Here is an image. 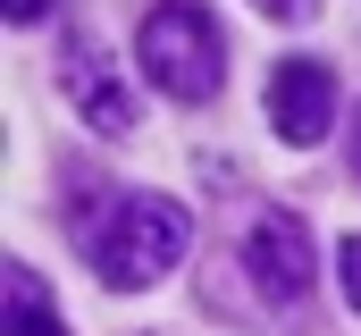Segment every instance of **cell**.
Listing matches in <instances>:
<instances>
[{
    "label": "cell",
    "instance_id": "obj_2",
    "mask_svg": "<svg viewBox=\"0 0 361 336\" xmlns=\"http://www.w3.org/2000/svg\"><path fill=\"white\" fill-rule=\"evenodd\" d=\"M135 51H143V76L160 84L169 101H210V92L227 84V42H219V17H210L202 0H160V8H143Z\"/></svg>",
    "mask_w": 361,
    "mask_h": 336
},
{
    "label": "cell",
    "instance_id": "obj_8",
    "mask_svg": "<svg viewBox=\"0 0 361 336\" xmlns=\"http://www.w3.org/2000/svg\"><path fill=\"white\" fill-rule=\"evenodd\" d=\"M336 260H345V303H353V311H361V236H353V244H345V252H336Z\"/></svg>",
    "mask_w": 361,
    "mask_h": 336
},
{
    "label": "cell",
    "instance_id": "obj_9",
    "mask_svg": "<svg viewBox=\"0 0 361 336\" xmlns=\"http://www.w3.org/2000/svg\"><path fill=\"white\" fill-rule=\"evenodd\" d=\"M0 8H8V25H42L51 17V0H0Z\"/></svg>",
    "mask_w": 361,
    "mask_h": 336
},
{
    "label": "cell",
    "instance_id": "obj_1",
    "mask_svg": "<svg viewBox=\"0 0 361 336\" xmlns=\"http://www.w3.org/2000/svg\"><path fill=\"white\" fill-rule=\"evenodd\" d=\"M185 236H193V219H185L169 193H118V202H101V210L76 219V244L92 252L101 286H118V294L160 286L185 260Z\"/></svg>",
    "mask_w": 361,
    "mask_h": 336
},
{
    "label": "cell",
    "instance_id": "obj_6",
    "mask_svg": "<svg viewBox=\"0 0 361 336\" xmlns=\"http://www.w3.org/2000/svg\"><path fill=\"white\" fill-rule=\"evenodd\" d=\"M8 336H68L51 320V294H42V277L25 260H8Z\"/></svg>",
    "mask_w": 361,
    "mask_h": 336
},
{
    "label": "cell",
    "instance_id": "obj_3",
    "mask_svg": "<svg viewBox=\"0 0 361 336\" xmlns=\"http://www.w3.org/2000/svg\"><path fill=\"white\" fill-rule=\"evenodd\" d=\"M311 227L294 219V210H261L252 219V236H244V277H252V294L277 303V311H294L302 294H311Z\"/></svg>",
    "mask_w": 361,
    "mask_h": 336
},
{
    "label": "cell",
    "instance_id": "obj_10",
    "mask_svg": "<svg viewBox=\"0 0 361 336\" xmlns=\"http://www.w3.org/2000/svg\"><path fill=\"white\" fill-rule=\"evenodd\" d=\"M353 185H361V118H353Z\"/></svg>",
    "mask_w": 361,
    "mask_h": 336
},
{
    "label": "cell",
    "instance_id": "obj_4",
    "mask_svg": "<svg viewBox=\"0 0 361 336\" xmlns=\"http://www.w3.org/2000/svg\"><path fill=\"white\" fill-rule=\"evenodd\" d=\"M59 84H68V101L85 109L92 135H135V92L118 84V68H109V51L92 42V34H68V59H59Z\"/></svg>",
    "mask_w": 361,
    "mask_h": 336
},
{
    "label": "cell",
    "instance_id": "obj_5",
    "mask_svg": "<svg viewBox=\"0 0 361 336\" xmlns=\"http://www.w3.org/2000/svg\"><path fill=\"white\" fill-rule=\"evenodd\" d=\"M269 126L294 143V152H311L328 126H336V76L319 68V59H286L269 76Z\"/></svg>",
    "mask_w": 361,
    "mask_h": 336
},
{
    "label": "cell",
    "instance_id": "obj_7",
    "mask_svg": "<svg viewBox=\"0 0 361 336\" xmlns=\"http://www.w3.org/2000/svg\"><path fill=\"white\" fill-rule=\"evenodd\" d=\"M252 8H261V17H277V25H302L319 0H252Z\"/></svg>",
    "mask_w": 361,
    "mask_h": 336
}]
</instances>
